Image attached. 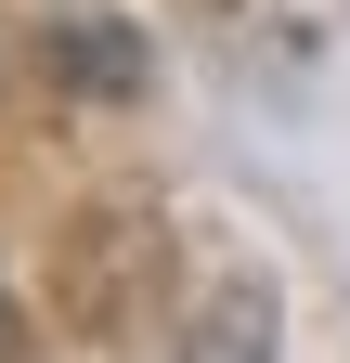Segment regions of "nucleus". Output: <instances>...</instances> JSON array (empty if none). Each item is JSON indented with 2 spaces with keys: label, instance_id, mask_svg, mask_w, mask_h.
Listing matches in <instances>:
<instances>
[{
  "label": "nucleus",
  "instance_id": "nucleus-1",
  "mask_svg": "<svg viewBox=\"0 0 350 363\" xmlns=\"http://www.w3.org/2000/svg\"><path fill=\"white\" fill-rule=\"evenodd\" d=\"M0 363H26V325H13V286H0Z\"/></svg>",
  "mask_w": 350,
  "mask_h": 363
},
{
  "label": "nucleus",
  "instance_id": "nucleus-2",
  "mask_svg": "<svg viewBox=\"0 0 350 363\" xmlns=\"http://www.w3.org/2000/svg\"><path fill=\"white\" fill-rule=\"evenodd\" d=\"M221 363H259V350H221Z\"/></svg>",
  "mask_w": 350,
  "mask_h": 363
}]
</instances>
